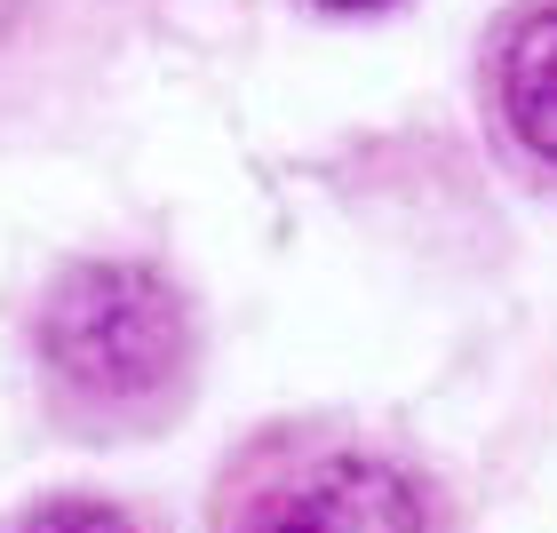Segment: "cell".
Returning a JSON list of instances; mask_svg holds the SVG:
<instances>
[{
  "mask_svg": "<svg viewBox=\"0 0 557 533\" xmlns=\"http://www.w3.org/2000/svg\"><path fill=\"white\" fill-rule=\"evenodd\" d=\"M40 359L81 406H160L191 359L184 295L151 263H72L40 302Z\"/></svg>",
  "mask_w": 557,
  "mask_h": 533,
  "instance_id": "6da1fadb",
  "label": "cell"
},
{
  "mask_svg": "<svg viewBox=\"0 0 557 533\" xmlns=\"http://www.w3.org/2000/svg\"><path fill=\"white\" fill-rule=\"evenodd\" d=\"M215 533H438L407 462L343 438H271L232 462Z\"/></svg>",
  "mask_w": 557,
  "mask_h": 533,
  "instance_id": "7a4b0ae2",
  "label": "cell"
},
{
  "mask_svg": "<svg viewBox=\"0 0 557 533\" xmlns=\"http://www.w3.org/2000/svg\"><path fill=\"white\" fill-rule=\"evenodd\" d=\"M502 112L525 136V151L557 160V16H534L502 57Z\"/></svg>",
  "mask_w": 557,
  "mask_h": 533,
  "instance_id": "3957f363",
  "label": "cell"
},
{
  "mask_svg": "<svg viewBox=\"0 0 557 533\" xmlns=\"http://www.w3.org/2000/svg\"><path fill=\"white\" fill-rule=\"evenodd\" d=\"M16 533H136V525L120 518L112 501H48V510H33Z\"/></svg>",
  "mask_w": 557,
  "mask_h": 533,
  "instance_id": "277c9868",
  "label": "cell"
},
{
  "mask_svg": "<svg viewBox=\"0 0 557 533\" xmlns=\"http://www.w3.org/2000/svg\"><path fill=\"white\" fill-rule=\"evenodd\" d=\"M319 9H343L350 16V9H383V0H319Z\"/></svg>",
  "mask_w": 557,
  "mask_h": 533,
  "instance_id": "5b68a950",
  "label": "cell"
}]
</instances>
